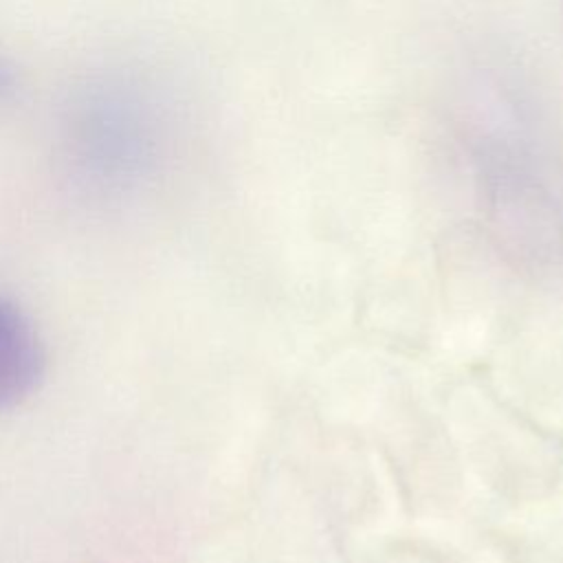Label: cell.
I'll return each mask as SVG.
<instances>
[{"mask_svg":"<svg viewBox=\"0 0 563 563\" xmlns=\"http://www.w3.org/2000/svg\"><path fill=\"white\" fill-rule=\"evenodd\" d=\"M68 150L97 172H128L152 150L145 103L117 84L86 88L68 117Z\"/></svg>","mask_w":563,"mask_h":563,"instance_id":"cell-1","label":"cell"},{"mask_svg":"<svg viewBox=\"0 0 563 563\" xmlns=\"http://www.w3.org/2000/svg\"><path fill=\"white\" fill-rule=\"evenodd\" d=\"M44 347L33 321L0 295V409L22 402L40 383Z\"/></svg>","mask_w":563,"mask_h":563,"instance_id":"cell-2","label":"cell"},{"mask_svg":"<svg viewBox=\"0 0 563 563\" xmlns=\"http://www.w3.org/2000/svg\"><path fill=\"white\" fill-rule=\"evenodd\" d=\"M15 86H18V79H15L13 68L0 57V101L7 99V97H11L13 90H15Z\"/></svg>","mask_w":563,"mask_h":563,"instance_id":"cell-3","label":"cell"}]
</instances>
